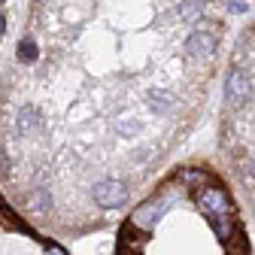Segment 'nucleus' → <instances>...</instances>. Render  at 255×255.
Here are the masks:
<instances>
[{
    "mask_svg": "<svg viewBox=\"0 0 255 255\" xmlns=\"http://www.w3.org/2000/svg\"><path fill=\"white\" fill-rule=\"evenodd\" d=\"M252 94V85H249V76L243 70H231L228 73V82H225V101L228 104H246Z\"/></svg>",
    "mask_w": 255,
    "mask_h": 255,
    "instance_id": "nucleus-3",
    "label": "nucleus"
},
{
    "mask_svg": "<svg viewBox=\"0 0 255 255\" xmlns=\"http://www.w3.org/2000/svg\"><path fill=\"white\" fill-rule=\"evenodd\" d=\"M40 128V113L34 110V107H24L21 113H18V131L21 134H34Z\"/></svg>",
    "mask_w": 255,
    "mask_h": 255,
    "instance_id": "nucleus-7",
    "label": "nucleus"
},
{
    "mask_svg": "<svg viewBox=\"0 0 255 255\" xmlns=\"http://www.w3.org/2000/svg\"><path fill=\"white\" fill-rule=\"evenodd\" d=\"M198 210L207 216V219H219V216H237L234 213V204H231V198H228V191L222 188V185H204V188H198Z\"/></svg>",
    "mask_w": 255,
    "mask_h": 255,
    "instance_id": "nucleus-1",
    "label": "nucleus"
},
{
    "mask_svg": "<svg viewBox=\"0 0 255 255\" xmlns=\"http://www.w3.org/2000/svg\"><path fill=\"white\" fill-rule=\"evenodd\" d=\"M149 107H152L155 113L170 110V94H167V91H149Z\"/></svg>",
    "mask_w": 255,
    "mask_h": 255,
    "instance_id": "nucleus-10",
    "label": "nucleus"
},
{
    "mask_svg": "<svg viewBox=\"0 0 255 255\" xmlns=\"http://www.w3.org/2000/svg\"><path fill=\"white\" fill-rule=\"evenodd\" d=\"M185 52L195 55V58H210L216 52V37L210 30H195V34L185 40Z\"/></svg>",
    "mask_w": 255,
    "mask_h": 255,
    "instance_id": "nucleus-4",
    "label": "nucleus"
},
{
    "mask_svg": "<svg viewBox=\"0 0 255 255\" xmlns=\"http://www.w3.org/2000/svg\"><path fill=\"white\" fill-rule=\"evenodd\" d=\"M158 216H161V204H158V201H149V204H143V207L134 210L131 225H134L137 231H152V225L158 222Z\"/></svg>",
    "mask_w": 255,
    "mask_h": 255,
    "instance_id": "nucleus-5",
    "label": "nucleus"
},
{
    "mask_svg": "<svg viewBox=\"0 0 255 255\" xmlns=\"http://www.w3.org/2000/svg\"><path fill=\"white\" fill-rule=\"evenodd\" d=\"M228 9H231V12H246L249 3H246V0H228Z\"/></svg>",
    "mask_w": 255,
    "mask_h": 255,
    "instance_id": "nucleus-13",
    "label": "nucleus"
},
{
    "mask_svg": "<svg viewBox=\"0 0 255 255\" xmlns=\"http://www.w3.org/2000/svg\"><path fill=\"white\" fill-rule=\"evenodd\" d=\"M49 255H61V252H58V249H49Z\"/></svg>",
    "mask_w": 255,
    "mask_h": 255,
    "instance_id": "nucleus-16",
    "label": "nucleus"
},
{
    "mask_svg": "<svg viewBox=\"0 0 255 255\" xmlns=\"http://www.w3.org/2000/svg\"><path fill=\"white\" fill-rule=\"evenodd\" d=\"M6 30V18H3V12H0V34Z\"/></svg>",
    "mask_w": 255,
    "mask_h": 255,
    "instance_id": "nucleus-15",
    "label": "nucleus"
},
{
    "mask_svg": "<svg viewBox=\"0 0 255 255\" xmlns=\"http://www.w3.org/2000/svg\"><path fill=\"white\" fill-rule=\"evenodd\" d=\"M18 58H21V61H37V43L30 40V37H24V40L18 43Z\"/></svg>",
    "mask_w": 255,
    "mask_h": 255,
    "instance_id": "nucleus-11",
    "label": "nucleus"
},
{
    "mask_svg": "<svg viewBox=\"0 0 255 255\" xmlns=\"http://www.w3.org/2000/svg\"><path fill=\"white\" fill-rule=\"evenodd\" d=\"M125 198H128V188H125V182H119V179H104V182L94 185V201H98V207H104V210L122 207Z\"/></svg>",
    "mask_w": 255,
    "mask_h": 255,
    "instance_id": "nucleus-2",
    "label": "nucleus"
},
{
    "mask_svg": "<svg viewBox=\"0 0 255 255\" xmlns=\"http://www.w3.org/2000/svg\"><path fill=\"white\" fill-rule=\"evenodd\" d=\"M179 182L188 185V188H198V185L204 188V185H210V176H207L204 170L195 167V170H182V173H179Z\"/></svg>",
    "mask_w": 255,
    "mask_h": 255,
    "instance_id": "nucleus-8",
    "label": "nucleus"
},
{
    "mask_svg": "<svg viewBox=\"0 0 255 255\" xmlns=\"http://www.w3.org/2000/svg\"><path fill=\"white\" fill-rule=\"evenodd\" d=\"M210 222H213V231L222 243H228L237 234V216H219V219H210Z\"/></svg>",
    "mask_w": 255,
    "mask_h": 255,
    "instance_id": "nucleus-6",
    "label": "nucleus"
},
{
    "mask_svg": "<svg viewBox=\"0 0 255 255\" xmlns=\"http://www.w3.org/2000/svg\"><path fill=\"white\" fill-rule=\"evenodd\" d=\"M30 207H34L37 213L49 210V207H52V201H49V191H34V198H30Z\"/></svg>",
    "mask_w": 255,
    "mask_h": 255,
    "instance_id": "nucleus-12",
    "label": "nucleus"
},
{
    "mask_svg": "<svg viewBox=\"0 0 255 255\" xmlns=\"http://www.w3.org/2000/svg\"><path fill=\"white\" fill-rule=\"evenodd\" d=\"M179 15H182L185 21H198V18L204 15V3H201V0H182Z\"/></svg>",
    "mask_w": 255,
    "mask_h": 255,
    "instance_id": "nucleus-9",
    "label": "nucleus"
},
{
    "mask_svg": "<svg viewBox=\"0 0 255 255\" xmlns=\"http://www.w3.org/2000/svg\"><path fill=\"white\" fill-rule=\"evenodd\" d=\"M249 173H255V152L249 155Z\"/></svg>",
    "mask_w": 255,
    "mask_h": 255,
    "instance_id": "nucleus-14",
    "label": "nucleus"
}]
</instances>
